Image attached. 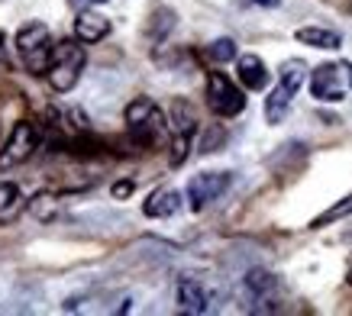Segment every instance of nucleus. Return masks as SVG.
I'll return each instance as SVG.
<instances>
[{
    "mask_svg": "<svg viewBox=\"0 0 352 316\" xmlns=\"http://www.w3.org/2000/svg\"><path fill=\"white\" fill-rule=\"evenodd\" d=\"M126 126L133 133L139 146H162L165 139L171 136L168 129V116L162 113V106L149 97H136L133 104L126 106Z\"/></svg>",
    "mask_w": 352,
    "mask_h": 316,
    "instance_id": "f257e3e1",
    "label": "nucleus"
},
{
    "mask_svg": "<svg viewBox=\"0 0 352 316\" xmlns=\"http://www.w3.org/2000/svg\"><path fill=\"white\" fill-rule=\"evenodd\" d=\"M304 78H307V65L300 62V58H291V62L281 65V78H278V84L272 87L265 97V120L272 126H278V123L288 116L291 100H294V94L300 91Z\"/></svg>",
    "mask_w": 352,
    "mask_h": 316,
    "instance_id": "f03ea898",
    "label": "nucleus"
},
{
    "mask_svg": "<svg viewBox=\"0 0 352 316\" xmlns=\"http://www.w3.org/2000/svg\"><path fill=\"white\" fill-rule=\"evenodd\" d=\"M85 62L87 55L85 49L72 39H65L52 49V62H49V84H52L55 94H68L72 87L81 81V71H85Z\"/></svg>",
    "mask_w": 352,
    "mask_h": 316,
    "instance_id": "7ed1b4c3",
    "label": "nucleus"
},
{
    "mask_svg": "<svg viewBox=\"0 0 352 316\" xmlns=\"http://www.w3.org/2000/svg\"><path fill=\"white\" fill-rule=\"evenodd\" d=\"M52 32L45 23H26L20 32H16V52H20L23 65L30 68L32 74L49 71V62H52Z\"/></svg>",
    "mask_w": 352,
    "mask_h": 316,
    "instance_id": "20e7f679",
    "label": "nucleus"
},
{
    "mask_svg": "<svg viewBox=\"0 0 352 316\" xmlns=\"http://www.w3.org/2000/svg\"><path fill=\"white\" fill-rule=\"evenodd\" d=\"M352 91V62H327L310 74V94L320 104H340Z\"/></svg>",
    "mask_w": 352,
    "mask_h": 316,
    "instance_id": "39448f33",
    "label": "nucleus"
},
{
    "mask_svg": "<svg viewBox=\"0 0 352 316\" xmlns=\"http://www.w3.org/2000/svg\"><path fill=\"white\" fill-rule=\"evenodd\" d=\"M233 184V174L230 171H204V174H194L188 181V190H184V197H188V207L194 213L207 210L214 201H220L226 190Z\"/></svg>",
    "mask_w": 352,
    "mask_h": 316,
    "instance_id": "423d86ee",
    "label": "nucleus"
},
{
    "mask_svg": "<svg viewBox=\"0 0 352 316\" xmlns=\"http://www.w3.org/2000/svg\"><path fill=\"white\" fill-rule=\"evenodd\" d=\"M168 129H171V165L178 168L188 152H191V139L197 133V116H194L191 104L184 100H175L168 113Z\"/></svg>",
    "mask_w": 352,
    "mask_h": 316,
    "instance_id": "0eeeda50",
    "label": "nucleus"
},
{
    "mask_svg": "<svg viewBox=\"0 0 352 316\" xmlns=\"http://www.w3.org/2000/svg\"><path fill=\"white\" fill-rule=\"evenodd\" d=\"M36 148H39V129L32 126L30 120H20L10 129L7 142L0 146V168H16L23 161H30Z\"/></svg>",
    "mask_w": 352,
    "mask_h": 316,
    "instance_id": "6e6552de",
    "label": "nucleus"
},
{
    "mask_svg": "<svg viewBox=\"0 0 352 316\" xmlns=\"http://www.w3.org/2000/svg\"><path fill=\"white\" fill-rule=\"evenodd\" d=\"M207 104L217 116H239L245 110V94L226 74L214 71L207 78Z\"/></svg>",
    "mask_w": 352,
    "mask_h": 316,
    "instance_id": "1a4fd4ad",
    "label": "nucleus"
},
{
    "mask_svg": "<svg viewBox=\"0 0 352 316\" xmlns=\"http://www.w3.org/2000/svg\"><path fill=\"white\" fill-rule=\"evenodd\" d=\"M178 306L184 313H210V297H207L201 281H194V278L178 281Z\"/></svg>",
    "mask_w": 352,
    "mask_h": 316,
    "instance_id": "9d476101",
    "label": "nucleus"
},
{
    "mask_svg": "<svg viewBox=\"0 0 352 316\" xmlns=\"http://www.w3.org/2000/svg\"><path fill=\"white\" fill-rule=\"evenodd\" d=\"M110 32V23L107 16H100L94 10H81L75 20V36L81 43H100V39H107Z\"/></svg>",
    "mask_w": 352,
    "mask_h": 316,
    "instance_id": "9b49d317",
    "label": "nucleus"
},
{
    "mask_svg": "<svg viewBox=\"0 0 352 316\" xmlns=\"http://www.w3.org/2000/svg\"><path fill=\"white\" fill-rule=\"evenodd\" d=\"M236 71H239V81H243L249 91H265L268 87V68L258 55H243L236 62Z\"/></svg>",
    "mask_w": 352,
    "mask_h": 316,
    "instance_id": "f8f14e48",
    "label": "nucleus"
},
{
    "mask_svg": "<svg viewBox=\"0 0 352 316\" xmlns=\"http://www.w3.org/2000/svg\"><path fill=\"white\" fill-rule=\"evenodd\" d=\"M146 216H152V220H165V216H175V213L182 210V194L171 188H162L155 190L149 201H146Z\"/></svg>",
    "mask_w": 352,
    "mask_h": 316,
    "instance_id": "ddd939ff",
    "label": "nucleus"
},
{
    "mask_svg": "<svg viewBox=\"0 0 352 316\" xmlns=\"http://www.w3.org/2000/svg\"><path fill=\"white\" fill-rule=\"evenodd\" d=\"M23 210V194L13 181H0V223H13Z\"/></svg>",
    "mask_w": 352,
    "mask_h": 316,
    "instance_id": "4468645a",
    "label": "nucleus"
},
{
    "mask_svg": "<svg viewBox=\"0 0 352 316\" xmlns=\"http://www.w3.org/2000/svg\"><path fill=\"white\" fill-rule=\"evenodd\" d=\"M294 36H298V43L314 45V49H340V45H342L340 32L320 30V26H304V30H298Z\"/></svg>",
    "mask_w": 352,
    "mask_h": 316,
    "instance_id": "2eb2a0df",
    "label": "nucleus"
},
{
    "mask_svg": "<svg viewBox=\"0 0 352 316\" xmlns=\"http://www.w3.org/2000/svg\"><path fill=\"white\" fill-rule=\"evenodd\" d=\"M245 291H249V297H252V300H258V304H265L268 297L275 294V278H272V274L268 271H249L245 274Z\"/></svg>",
    "mask_w": 352,
    "mask_h": 316,
    "instance_id": "dca6fc26",
    "label": "nucleus"
},
{
    "mask_svg": "<svg viewBox=\"0 0 352 316\" xmlns=\"http://www.w3.org/2000/svg\"><path fill=\"white\" fill-rule=\"evenodd\" d=\"M207 55H210V62H217V65L233 62L236 58V43L233 39H214V43L207 45Z\"/></svg>",
    "mask_w": 352,
    "mask_h": 316,
    "instance_id": "f3484780",
    "label": "nucleus"
},
{
    "mask_svg": "<svg viewBox=\"0 0 352 316\" xmlns=\"http://www.w3.org/2000/svg\"><path fill=\"white\" fill-rule=\"evenodd\" d=\"M346 213H352V197H346V203H336V207H330L323 216H317V220H314V226H327V223L340 220V216H346Z\"/></svg>",
    "mask_w": 352,
    "mask_h": 316,
    "instance_id": "a211bd4d",
    "label": "nucleus"
},
{
    "mask_svg": "<svg viewBox=\"0 0 352 316\" xmlns=\"http://www.w3.org/2000/svg\"><path fill=\"white\" fill-rule=\"evenodd\" d=\"M133 190H136V184H133V181H117V184H113V197H117V201H123V197H129Z\"/></svg>",
    "mask_w": 352,
    "mask_h": 316,
    "instance_id": "6ab92c4d",
    "label": "nucleus"
},
{
    "mask_svg": "<svg viewBox=\"0 0 352 316\" xmlns=\"http://www.w3.org/2000/svg\"><path fill=\"white\" fill-rule=\"evenodd\" d=\"M220 133H214V136H207V142H204V152H214V146H220Z\"/></svg>",
    "mask_w": 352,
    "mask_h": 316,
    "instance_id": "aec40b11",
    "label": "nucleus"
},
{
    "mask_svg": "<svg viewBox=\"0 0 352 316\" xmlns=\"http://www.w3.org/2000/svg\"><path fill=\"white\" fill-rule=\"evenodd\" d=\"M94 3H107V0H72V7L85 10V7H94Z\"/></svg>",
    "mask_w": 352,
    "mask_h": 316,
    "instance_id": "412c9836",
    "label": "nucleus"
},
{
    "mask_svg": "<svg viewBox=\"0 0 352 316\" xmlns=\"http://www.w3.org/2000/svg\"><path fill=\"white\" fill-rule=\"evenodd\" d=\"M252 3H258V7H278L281 0H252Z\"/></svg>",
    "mask_w": 352,
    "mask_h": 316,
    "instance_id": "4be33fe9",
    "label": "nucleus"
},
{
    "mask_svg": "<svg viewBox=\"0 0 352 316\" xmlns=\"http://www.w3.org/2000/svg\"><path fill=\"white\" fill-rule=\"evenodd\" d=\"M0 58H3V32H0Z\"/></svg>",
    "mask_w": 352,
    "mask_h": 316,
    "instance_id": "5701e85b",
    "label": "nucleus"
},
{
    "mask_svg": "<svg viewBox=\"0 0 352 316\" xmlns=\"http://www.w3.org/2000/svg\"><path fill=\"white\" fill-rule=\"evenodd\" d=\"M349 284H352V271H349Z\"/></svg>",
    "mask_w": 352,
    "mask_h": 316,
    "instance_id": "b1692460",
    "label": "nucleus"
}]
</instances>
